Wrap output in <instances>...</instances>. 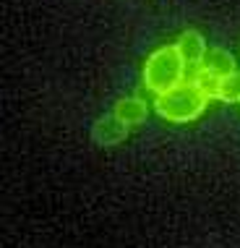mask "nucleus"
<instances>
[{
  "label": "nucleus",
  "instance_id": "f257e3e1",
  "mask_svg": "<svg viewBox=\"0 0 240 248\" xmlns=\"http://www.w3.org/2000/svg\"><path fill=\"white\" fill-rule=\"evenodd\" d=\"M209 94L198 86L196 81H183L178 86L167 89L165 94L154 97V110L157 115H162L167 123H193L196 118L204 115L206 105H209Z\"/></svg>",
  "mask_w": 240,
  "mask_h": 248
},
{
  "label": "nucleus",
  "instance_id": "f03ea898",
  "mask_svg": "<svg viewBox=\"0 0 240 248\" xmlns=\"http://www.w3.org/2000/svg\"><path fill=\"white\" fill-rule=\"evenodd\" d=\"M185 71H188V65H185L180 50L175 45H162L144 63V86L154 97L165 94L167 89L185 81Z\"/></svg>",
  "mask_w": 240,
  "mask_h": 248
},
{
  "label": "nucleus",
  "instance_id": "7ed1b4c3",
  "mask_svg": "<svg viewBox=\"0 0 240 248\" xmlns=\"http://www.w3.org/2000/svg\"><path fill=\"white\" fill-rule=\"evenodd\" d=\"M175 47L180 50V55H183L185 60V65L188 68H201L204 65V60L206 55H209V47H206V39L201 31H196V29H185L183 34L178 37V42H175Z\"/></svg>",
  "mask_w": 240,
  "mask_h": 248
},
{
  "label": "nucleus",
  "instance_id": "20e7f679",
  "mask_svg": "<svg viewBox=\"0 0 240 248\" xmlns=\"http://www.w3.org/2000/svg\"><path fill=\"white\" fill-rule=\"evenodd\" d=\"M128 128L131 125H125L123 120L115 118V112H112V115H105V118L97 120L94 128H91V136H94V141L99 146H118L120 141H125Z\"/></svg>",
  "mask_w": 240,
  "mask_h": 248
},
{
  "label": "nucleus",
  "instance_id": "39448f33",
  "mask_svg": "<svg viewBox=\"0 0 240 248\" xmlns=\"http://www.w3.org/2000/svg\"><path fill=\"white\" fill-rule=\"evenodd\" d=\"M112 112H115V118H120L125 125H141L144 120L149 118V105H146L141 97H123L115 102Z\"/></svg>",
  "mask_w": 240,
  "mask_h": 248
},
{
  "label": "nucleus",
  "instance_id": "423d86ee",
  "mask_svg": "<svg viewBox=\"0 0 240 248\" xmlns=\"http://www.w3.org/2000/svg\"><path fill=\"white\" fill-rule=\"evenodd\" d=\"M201 68L209 73L211 78H217V81H222L225 76H230V73H235V58H232V52L222 50V47H214L209 50V55H206L204 65Z\"/></svg>",
  "mask_w": 240,
  "mask_h": 248
},
{
  "label": "nucleus",
  "instance_id": "0eeeda50",
  "mask_svg": "<svg viewBox=\"0 0 240 248\" xmlns=\"http://www.w3.org/2000/svg\"><path fill=\"white\" fill-rule=\"evenodd\" d=\"M217 99L227 105H240V71L225 76L217 86Z\"/></svg>",
  "mask_w": 240,
  "mask_h": 248
}]
</instances>
